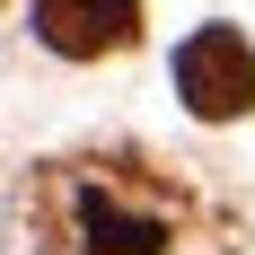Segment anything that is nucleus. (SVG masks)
<instances>
[{"label":"nucleus","instance_id":"3","mask_svg":"<svg viewBox=\"0 0 255 255\" xmlns=\"http://www.w3.org/2000/svg\"><path fill=\"white\" fill-rule=\"evenodd\" d=\"M35 35L71 62H97L141 35V0H35Z\"/></svg>","mask_w":255,"mask_h":255},{"label":"nucleus","instance_id":"1","mask_svg":"<svg viewBox=\"0 0 255 255\" xmlns=\"http://www.w3.org/2000/svg\"><path fill=\"white\" fill-rule=\"evenodd\" d=\"M71 238L88 255H158L176 238V194L141 185L132 167H88L71 176Z\"/></svg>","mask_w":255,"mask_h":255},{"label":"nucleus","instance_id":"2","mask_svg":"<svg viewBox=\"0 0 255 255\" xmlns=\"http://www.w3.org/2000/svg\"><path fill=\"white\" fill-rule=\"evenodd\" d=\"M176 88H185V106H194L203 124L247 115V106H255V44H247V35H229V26L185 35V53H176Z\"/></svg>","mask_w":255,"mask_h":255}]
</instances>
